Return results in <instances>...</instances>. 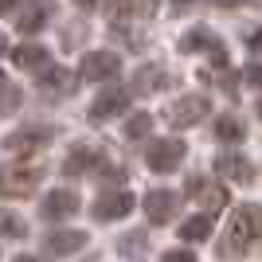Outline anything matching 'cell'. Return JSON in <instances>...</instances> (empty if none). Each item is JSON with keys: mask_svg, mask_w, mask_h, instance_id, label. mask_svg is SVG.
I'll return each mask as SVG.
<instances>
[{"mask_svg": "<svg viewBox=\"0 0 262 262\" xmlns=\"http://www.w3.org/2000/svg\"><path fill=\"white\" fill-rule=\"evenodd\" d=\"M262 243V208L258 204H239L227 219L223 243H219V258H243Z\"/></svg>", "mask_w": 262, "mask_h": 262, "instance_id": "cell-1", "label": "cell"}, {"mask_svg": "<svg viewBox=\"0 0 262 262\" xmlns=\"http://www.w3.org/2000/svg\"><path fill=\"white\" fill-rule=\"evenodd\" d=\"M39 180H43V168H35V164H8V168H0V196L24 200L39 188Z\"/></svg>", "mask_w": 262, "mask_h": 262, "instance_id": "cell-2", "label": "cell"}, {"mask_svg": "<svg viewBox=\"0 0 262 262\" xmlns=\"http://www.w3.org/2000/svg\"><path fill=\"white\" fill-rule=\"evenodd\" d=\"M51 137H55L51 125H24V129L4 137V149L16 153V157H28V153H39L43 145H51Z\"/></svg>", "mask_w": 262, "mask_h": 262, "instance_id": "cell-3", "label": "cell"}, {"mask_svg": "<svg viewBox=\"0 0 262 262\" xmlns=\"http://www.w3.org/2000/svg\"><path fill=\"white\" fill-rule=\"evenodd\" d=\"M208 114H211V102L204 98V94H188V98H180V102L168 106V125H176V129H192V125H200Z\"/></svg>", "mask_w": 262, "mask_h": 262, "instance_id": "cell-4", "label": "cell"}, {"mask_svg": "<svg viewBox=\"0 0 262 262\" xmlns=\"http://www.w3.org/2000/svg\"><path fill=\"white\" fill-rule=\"evenodd\" d=\"M184 141H176V137H164V141H153L149 145V153H145V161H149V168L153 172H172V168H180L184 164Z\"/></svg>", "mask_w": 262, "mask_h": 262, "instance_id": "cell-5", "label": "cell"}, {"mask_svg": "<svg viewBox=\"0 0 262 262\" xmlns=\"http://www.w3.org/2000/svg\"><path fill=\"white\" fill-rule=\"evenodd\" d=\"M118 71H121L118 51H86V59H82V78L86 82H110V78H118Z\"/></svg>", "mask_w": 262, "mask_h": 262, "instance_id": "cell-6", "label": "cell"}, {"mask_svg": "<svg viewBox=\"0 0 262 262\" xmlns=\"http://www.w3.org/2000/svg\"><path fill=\"white\" fill-rule=\"evenodd\" d=\"M180 51H188V55L204 51L211 63H219V67L227 63V47L219 43V39L208 32V28H192V32H184V39H180Z\"/></svg>", "mask_w": 262, "mask_h": 262, "instance_id": "cell-7", "label": "cell"}, {"mask_svg": "<svg viewBox=\"0 0 262 262\" xmlns=\"http://www.w3.org/2000/svg\"><path fill=\"white\" fill-rule=\"evenodd\" d=\"M129 110V90L125 86H106L94 98V106H90V121H110L118 118V114H125Z\"/></svg>", "mask_w": 262, "mask_h": 262, "instance_id": "cell-8", "label": "cell"}, {"mask_svg": "<svg viewBox=\"0 0 262 262\" xmlns=\"http://www.w3.org/2000/svg\"><path fill=\"white\" fill-rule=\"evenodd\" d=\"M129 211H133V196H129V192H121V188H114V192H102V196L94 200V219H98V223L125 219Z\"/></svg>", "mask_w": 262, "mask_h": 262, "instance_id": "cell-9", "label": "cell"}, {"mask_svg": "<svg viewBox=\"0 0 262 262\" xmlns=\"http://www.w3.org/2000/svg\"><path fill=\"white\" fill-rule=\"evenodd\" d=\"M102 164H106V153L94 149V145H75L71 157L63 161V172L67 176H86V172H98Z\"/></svg>", "mask_w": 262, "mask_h": 262, "instance_id": "cell-10", "label": "cell"}, {"mask_svg": "<svg viewBox=\"0 0 262 262\" xmlns=\"http://www.w3.org/2000/svg\"><path fill=\"white\" fill-rule=\"evenodd\" d=\"M78 211V192L75 188H55L47 192L43 204H39V215L43 219H71Z\"/></svg>", "mask_w": 262, "mask_h": 262, "instance_id": "cell-11", "label": "cell"}, {"mask_svg": "<svg viewBox=\"0 0 262 262\" xmlns=\"http://www.w3.org/2000/svg\"><path fill=\"white\" fill-rule=\"evenodd\" d=\"M176 208H180V196L168 192V188H153V192L145 196V215H149V223H168V219H176Z\"/></svg>", "mask_w": 262, "mask_h": 262, "instance_id": "cell-12", "label": "cell"}, {"mask_svg": "<svg viewBox=\"0 0 262 262\" xmlns=\"http://www.w3.org/2000/svg\"><path fill=\"white\" fill-rule=\"evenodd\" d=\"M215 172L231 184H251L254 180V164L247 161L243 153H219L215 157Z\"/></svg>", "mask_w": 262, "mask_h": 262, "instance_id": "cell-13", "label": "cell"}, {"mask_svg": "<svg viewBox=\"0 0 262 262\" xmlns=\"http://www.w3.org/2000/svg\"><path fill=\"white\" fill-rule=\"evenodd\" d=\"M168 86V71L157 63H145L133 71V94H157V90Z\"/></svg>", "mask_w": 262, "mask_h": 262, "instance_id": "cell-14", "label": "cell"}, {"mask_svg": "<svg viewBox=\"0 0 262 262\" xmlns=\"http://www.w3.org/2000/svg\"><path fill=\"white\" fill-rule=\"evenodd\" d=\"M188 196L192 200H204L208 204V211H219L223 204H227V188H219V184H208L204 176H188Z\"/></svg>", "mask_w": 262, "mask_h": 262, "instance_id": "cell-15", "label": "cell"}, {"mask_svg": "<svg viewBox=\"0 0 262 262\" xmlns=\"http://www.w3.org/2000/svg\"><path fill=\"white\" fill-rule=\"evenodd\" d=\"M51 8H55L51 0H32V8H20V16H16V28H20L24 35H35V32L47 24Z\"/></svg>", "mask_w": 262, "mask_h": 262, "instance_id": "cell-16", "label": "cell"}, {"mask_svg": "<svg viewBox=\"0 0 262 262\" xmlns=\"http://www.w3.org/2000/svg\"><path fill=\"white\" fill-rule=\"evenodd\" d=\"M82 247H86V231H55V235H47V251L59 254V258L78 254Z\"/></svg>", "mask_w": 262, "mask_h": 262, "instance_id": "cell-17", "label": "cell"}, {"mask_svg": "<svg viewBox=\"0 0 262 262\" xmlns=\"http://www.w3.org/2000/svg\"><path fill=\"white\" fill-rule=\"evenodd\" d=\"M12 63L20 67V71H47V47L39 43H24V47H12Z\"/></svg>", "mask_w": 262, "mask_h": 262, "instance_id": "cell-18", "label": "cell"}, {"mask_svg": "<svg viewBox=\"0 0 262 262\" xmlns=\"http://www.w3.org/2000/svg\"><path fill=\"white\" fill-rule=\"evenodd\" d=\"M211 227H215V219H211V211H204V215H192L180 223V239L184 243H204L211 235Z\"/></svg>", "mask_w": 262, "mask_h": 262, "instance_id": "cell-19", "label": "cell"}, {"mask_svg": "<svg viewBox=\"0 0 262 262\" xmlns=\"http://www.w3.org/2000/svg\"><path fill=\"white\" fill-rule=\"evenodd\" d=\"M39 86L47 94H67V90H75V75L63 71V67H47L43 75H39Z\"/></svg>", "mask_w": 262, "mask_h": 262, "instance_id": "cell-20", "label": "cell"}, {"mask_svg": "<svg viewBox=\"0 0 262 262\" xmlns=\"http://www.w3.org/2000/svg\"><path fill=\"white\" fill-rule=\"evenodd\" d=\"M215 137L227 141V145H239L243 137H247V129H243V121L235 118V114H223V118L215 121Z\"/></svg>", "mask_w": 262, "mask_h": 262, "instance_id": "cell-21", "label": "cell"}, {"mask_svg": "<svg viewBox=\"0 0 262 262\" xmlns=\"http://www.w3.org/2000/svg\"><path fill=\"white\" fill-rule=\"evenodd\" d=\"M24 102V90L16 86V82H8V78L0 75V118H8V114H16Z\"/></svg>", "mask_w": 262, "mask_h": 262, "instance_id": "cell-22", "label": "cell"}, {"mask_svg": "<svg viewBox=\"0 0 262 262\" xmlns=\"http://www.w3.org/2000/svg\"><path fill=\"white\" fill-rule=\"evenodd\" d=\"M153 133V114H133L129 121H125V137L129 141H145Z\"/></svg>", "mask_w": 262, "mask_h": 262, "instance_id": "cell-23", "label": "cell"}, {"mask_svg": "<svg viewBox=\"0 0 262 262\" xmlns=\"http://www.w3.org/2000/svg\"><path fill=\"white\" fill-rule=\"evenodd\" d=\"M0 235H8V239H24L28 235V223L20 215H12V211H0Z\"/></svg>", "mask_w": 262, "mask_h": 262, "instance_id": "cell-24", "label": "cell"}, {"mask_svg": "<svg viewBox=\"0 0 262 262\" xmlns=\"http://www.w3.org/2000/svg\"><path fill=\"white\" fill-rule=\"evenodd\" d=\"M118 251H121V254H141V251H145V231L121 235V239H118Z\"/></svg>", "mask_w": 262, "mask_h": 262, "instance_id": "cell-25", "label": "cell"}, {"mask_svg": "<svg viewBox=\"0 0 262 262\" xmlns=\"http://www.w3.org/2000/svg\"><path fill=\"white\" fill-rule=\"evenodd\" d=\"M243 78H247L254 90H262V63H251L247 71H243Z\"/></svg>", "mask_w": 262, "mask_h": 262, "instance_id": "cell-26", "label": "cell"}, {"mask_svg": "<svg viewBox=\"0 0 262 262\" xmlns=\"http://www.w3.org/2000/svg\"><path fill=\"white\" fill-rule=\"evenodd\" d=\"M164 262H196L192 251H164Z\"/></svg>", "mask_w": 262, "mask_h": 262, "instance_id": "cell-27", "label": "cell"}, {"mask_svg": "<svg viewBox=\"0 0 262 262\" xmlns=\"http://www.w3.org/2000/svg\"><path fill=\"white\" fill-rule=\"evenodd\" d=\"M235 82H239V75H231V71H227V75H223V78H219V86L227 90L231 98H235V94H239V86H235Z\"/></svg>", "mask_w": 262, "mask_h": 262, "instance_id": "cell-28", "label": "cell"}, {"mask_svg": "<svg viewBox=\"0 0 262 262\" xmlns=\"http://www.w3.org/2000/svg\"><path fill=\"white\" fill-rule=\"evenodd\" d=\"M121 12H133V8H145V0H118Z\"/></svg>", "mask_w": 262, "mask_h": 262, "instance_id": "cell-29", "label": "cell"}, {"mask_svg": "<svg viewBox=\"0 0 262 262\" xmlns=\"http://www.w3.org/2000/svg\"><path fill=\"white\" fill-rule=\"evenodd\" d=\"M0 12L8 16V12H20V0H0Z\"/></svg>", "mask_w": 262, "mask_h": 262, "instance_id": "cell-30", "label": "cell"}, {"mask_svg": "<svg viewBox=\"0 0 262 262\" xmlns=\"http://www.w3.org/2000/svg\"><path fill=\"white\" fill-rule=\"evenodd\" d=\"M211 4H219V8H239V4H251V0H211Z\"/></svg>", "mask_w": 262, "mask_h": 262, "instance_id": "cell-31", "label": "cell"}, {"mask_svg": "<svg viewBox=\"0 0 262 262\" xmlns=\"http://www.w3.org/2000/svg\"><path fill=\"white\" fill-rule=\"evenodd\" d=\"M251 51H262V28H258V32L251 35Z\"/></svg>", "mask_w": 262, "mask_h": 262, "instance_id": "cell-32", "label": "cell"}, {"mask_svg": "<svg viewBox=\"0 0 262 262\" xmlns=\"http://www.w3.org/2000/svg\"><path fill=\"white\" fill-rule=\"evenodd\" d=\"M12 47H8V39H4V35H0V55H8Z\"/></svg>", "mask_w": 262, "mask_h": 262, "instance_id": "cell-33", "label": "cell"}, {"mask_svg": "<svg viewBox=\"0 0 262 262\" xmlns=\"http://www.w3.org/2000/svg\"><path fill=\"white\" fill-rule=\"evenodd\" d=\"M12 262H39V258H32V254H20V258H12Z\"/></svg>", "mask_w": 262, "mask_h": 262, "instance_id": "cell-34", "label": "cell"}, {"mask_svg": "<svg viewBox=\"0 0 262 262\" xmlns=\"http://www.w3.org/2000/svg\"><path fill=\"white\" fill-rule=\"evenodd\" d=\"M78 4H86V8H94V4H102V0H78Z\"/></svg>", "mask_w": 262, "mask_h": 262, "instance_id": "cell-35", "label": "cell"}, {"mask_svg": "<svg viewBox=\"0 0 262 262\" xmlns=\"http://www.w3.org/2000/svg\"><path fill=\"white\" fill-rule=\"evenodd\" d=\"M258 118H262V98H258Z\"/></svg>", "mask_w": 262, "mask_h": 262, "instance_id": "cell-36", "label": "cell"}, {"mask_svg": "<svg viewBox=\"0 0 262 262\" xmlns=\"http://www.w3.org/2000/svg\"><path fill=\"white\" fill-rule=\"evenodd\" d=\"M176 4H192V0H176Z\"/></svg>", "mask_w": 262, "mask_h": 262, "instance_id": "cell-37", "label": "cell"}]
</instances>
